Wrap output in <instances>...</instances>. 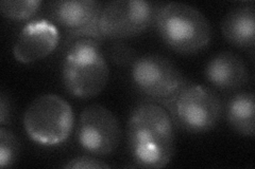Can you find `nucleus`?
Segmentation results:
<instances>
[{"label":"nucleus","mask_w":255,"mask_h":169,"mask_svg":"<svg viewBox=\"0 0 255 169\" xmlns=\"http://www.w3.org/2000/svg\"><path fill=\"white\" fill-rule=\"evenodd\" d=\"M154 25L164 44L177 53L197 54L211 44L209 20L189 4L169 2L159 6Z\"/></svg>","instance_id":"obj_3"},{"label":"nucleus","mask_w":255,"mask_h":169,"mask_svg":"<svg viewBox=\"0 0 255 169\" xmlns=\"http://www.w3.org/2000/svg\"><path fill=\"white\" fill-rule=\"evenodd\" d=\"M221 32L229 44L241 49L254 48L255 11L254 2H248L231 10L221 22Z\"/></svg>","instance_id":"obj_12"},{"label":"nucleus","mask_w":255,"mask_h":169,"mask_svg":"<svg viewBox=\"0 0 255 169\" xmlns=\"http://www.w3.org/2000/svg\"><path fill=\"white\" fill-rule=\"evenodd\" d=\"M209 83L220 90L241 89L249 82V70L244 59L236 53L223 51L216 54L205 68Z\"/></svg>","instance_id":"obj_11"},{"label":"nucleus","mask_w":255,"mask_h":169,"mask_svg":"<svg viewBox=\"0 0 255 169\" xmlns=\"http://www.w3.org/2000/svg\"><path fill=\"white\" fill-rule=\"evenodd\" d=\"M19 152V142L15 134L5 127L0 128V167L13 166L17 162Z\"/></svg>","instance_id":"obj_15"},{"label":"nucleus","mask_w":255,"mask_h":169,"mask_svg":"<svg viewBox=\"0 0 255 169\" xmlns=\"http://www.w3.org/2000/svg\"><path fill=\"white\" fill-rule=\"evenodd\" d=\"M63 167L69 169H102L110 168V165L96 158H92L89 156H81L71 159Z\"/></svg>","instance_id":"obj_17"},{"label":"nucleus","mask_w":255,"mask_h":169,"mask_svg":"<svg viewBox=\"0 0 255 169\" xmlns=\"http://www.w3.org/2000/svg\"><path fill=\"white\" fill-rule=\"evenodd\" d=\"M226 116L229 126L244 136L253 138L255 132V102L253 91H242L228 102Z\"/></svg>","instance_id":"obj_13"},{"label":"nucleus","mask_w":255,"mask_h":169,"mask_svg":"<svg viewBox=\"0 0 255 169\" xmlns=\"http://www.w3.org/2000/svg\"><path fill=\"white\" fill-rule=\"evenodd\" d=\"M166 107L174 123L191 133L213 130L222 114L218 95L210 88L198 84H186Z\"/></svg>","instance_id":"obj_5"},{"label":"nucleus","mask_w":255,"mask_h":169,"mask_svg":"<svg viewBox=\"0 0 255 169\" xmlns=\"http://www.w3.org/2000/svg\"><path fill=\"white\" fill-rule=\"evenodd\" d=\"M78 142L96 157L113 155L122 140V129L113 112L101 105H90L79 115Z\"/></svg>","instance_id":"obj_8"},{"label":"nucleus","mask_w":255,"mask_h":169,"mask_svg":"<svg viewBox=\"0 0 255 169\" xmlns=\"http://www.w3.org/2000/svg\"><path fill=\"white\" fill-rule=\"evenodd\" d=\"M102 6L96 0H64L51 4L53 20L74 36L91 37L100 42L102 38L98 22Z\"/></svg>","instance_id":"obj_9"},{"label":"nucleus","mask_w":255,"mask_h":169,"mask_svg":"<svg viewBox=\"0 0 255 169\" xmlns=\"http://www.w3.org/2000/svg\"><path fill=\"white\" fill-rule=\"evenodd\" d=\"M41 5L42 2L38 0H2L0 11L7 19L25 21L35 16Z\"/></svg>","instance_id":"obj_14"},{"label":"nucleus","mask_w":255,"mask_h":169,"mask_svg":"<svg viewBox=\"0 0 255 169\" xmlns=\"http://www.w3.org/2000/svg\"><path fill=\"white\" fill-rule=\"evenodd\" d=\"M59 39V31L49 20L31 21L22 28L16 39L14 57L22 63L41 60L54 51Z\"/></svg>","instance_id":"obj_10"},{"label":"nucleus","mask_w":255,"mask_h":169,"mask_svg":"<svg viewBox=\"0 0 255 169\" xmlns=\"http://www.w3.org/2000/svg\"><path fill=\"white\" fill-rule=\"evenodd\" d=\"M108 53L110 60L113 61L116 66L119 67H132L133 62L138 57L136 51L133 48L121 42H117L112 45Z\"/></svg>","instance_id":"obj_16"},{"label":"nucleus","mask_w":255,"mask_h":169,"mask_svg":"<svg viewBox=\"0 0 255 169\" xmlns=\"http://www.w3.org/2000/svg\"><path fill=\"white\" fill-rule=\"evenodd\" d=\"M12 119V106L9 100V96H6L4 92H1L0 96V124L2 126L10 124Z\"/></svg>","instance_id":"obj_18"},{"label":"nucleus","mask_w":255,"mask_h":169,"mask_svg":"<svg viewBox=\"0 0 255 169\" xmlns=\"http://www.w3.org/2000/svg\"><path fill=\"white\" fill-rule=\"evenodd\" d=\"M131 77L136 89L154 103L168 105L187 84L174 63L161 55L139 56L131 67Z\"/></svg>","instance_id":"obj_6"},{"label":"nucleus","mask_w":255,"mask_h":169,"mask_svg":"<svg viewBox=\"0 0 255 169\" xmlns=\"http://www.w3.org/2000/svg\"><path fill=\"white\" fill-rule=\"evenodd\" d=\"M29 138L43 146H57L70 136L74 112L70 105L55 94H44L32 102L23 114Z\"/></svg>","instance_id":"obj_4"},{"label":"nucleus","mask_w":255,"mask_h":169,"mask_svg":"<svg viewBox=\"0 0 255 169\" xmlns=\"http://www.w3.org/2000/svg\"><path fill=\"white\" fill-rule=\"evenodd\" d=\"M127 139L137 167L157 169L171 162L175 150L173 120L157 103H141L132 110Z\"/></svg>","instance_id":"obj_1"},{"label":"nucleus","mask_w":255,"mask_h":169,"mask_svg":"<svg viewBox=\"0 0 255 169\" xmlns=\"http://www.w3.org/2000/svg\"><path fill=\"white\" fill-rule=\"evenodd\" d=\"M99 43L91 37H78L68 48L62 79L66 91L74 98H94L109 82L110 69Z\"/></svg>","instance_id":"obj_2"},{"label":"nucleus","mask_w":255,"mask_h":169,"mask_svg":"<svg viewBox=\"0 0 255 169\" xmlns=\"http://www.w3.org/2000/svg\"><path fill=\"white\" fill-rule=\"evenodd\" d=\"M159 9V7H158ZM158 9L143 0H115L102 7L98 28L103 39L136 37L155 21Z\"/></svg>","instance_id":"obj_7"}]
</instances>
